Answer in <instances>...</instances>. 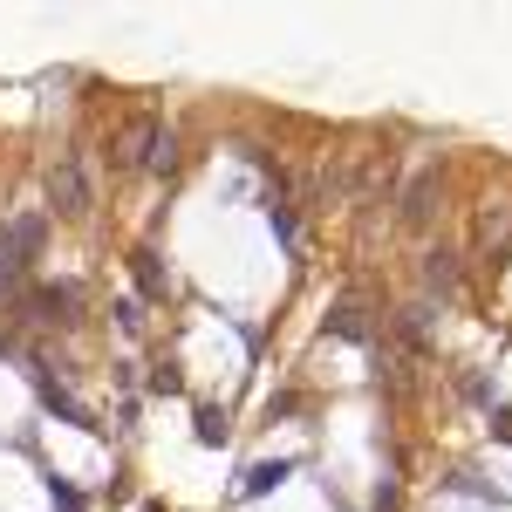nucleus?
<instances>
[{
	"mask_svg": "<svg viewBox=\"0 0 512 512\" xmlns=\"http://www.w3.org/2000/svg\"><path fill=\"white\" fill-rule=\"evenodd\" d=\"M41 239H48V219H41V212H21V219L0 233V287H14V280L35 267Z\"/></svg>",
	"mask_w": 512,
	"mask_h": 512,
	"instance_id": "obj_1",
	"label": "nucleus"
},
{
	"mask_svg": "<svg viewBox=\"0 0 512 512\" xmlns=\"http://www.w3.org/2000/svg\"><path fill=\"white\" fill-rule=\"evenodd\" d=\"M117 164H171V130L158 117H137L117 137Z\"/></svg>",
	"mask_w": 512,
	"mask_h": 512,
	"instance_id": "obj_2",
	"label": "nucleus"
},
{
	"mask_svg": "<svg viewBox=\"0 0 512 512\" xmlns=\"http://www.w3.org/2000/svg\"><path fill=\"white\" fill-rule=\"evenodd\" d=\"M198 444H226V417L219 410H198Z\"/></svg>",
	"mask_w": 512,
	"mask_h": 512,
	"instance_id": "obj_9",
	"label": "nucleus"
},
{
	"mask_svg": "<svg viewBox=\"0 0 512 512\" xmlns=\"http://www.w3.org/2000/svg\"><path fill=\"white\" fill-rule=\"evenodd\" d=\"M48 205L62 212V219H82L89 212V178H82V158H62L48 171Z\"/></svg>",
	"mask_w": 512,
	"mask_h": 512,
	"instance_id": "obj_3",
	"label": "nucleus"
},
{
	"mask_svg": "<svg viewBox=\"0 0 512 512\" xmlns=\"http://www.w3.org/2000/svg\"><path fill=\"white\" fill-rule=\"evenodd\" d=\"M294 472V465H287V458H274V465H253V472H246V485H239V492H246V499H260V492H274L280 478Z\"/></svg>",
	"mask_w": 512,
	"mask_h": 512,
	"instance_id": "obj_6",
	"label": "nucleus"
},
{
	"mask_svg": "<svg viewBox=\"0 0 512 512\" xmlns=\"http://www.w3.org/2000/svg\"><path fill=\"white\" fill-rule=\"evenodd\" d=\"M499 437H506V444H512V410H499Z\"/></svg>",
	"mask_w": 512,
	"mask_h": 512,
	"instance_id": "obj_13",
	"label": "nucleus"
},
{
	"mask_svg": "<svg viewBox=\"0 0 512 512\" xmlns=\"http://www.w3.org/2000/svg\"><path fill=\"white\" fill-rule=\"evenodd\" d=\"M424 280L451 294V287H458V267H451V253H431V267H424Z\"/></svg>",
	"mask_w": 512,
	"mask_h": 512,
	"instance_id": "obj_8",
	"label": "nucleus"
},
{
	"mask_svg": "<svg viewBox=\"0 0 512 512\" xmlns=\"http://www.w3.org/2000/svg\"><path fill=\"white\" fill-rule=\"evenodd\" d=\"M130 267H137V280H144V294H164V287H171V274L158 267V253H137Z\"/></svg>",
	"mask_w": 512,
	"mask_h": 512,
	"instance_id": "obj_7",
	"label": "nucleus"
},
{
	"mask_svg": "<svg viewBox=\"0 0 512 512\" xmlns=\"http://www.w3.org/2000/svg\"><path fill=\"white\" fill-rule=\"evenodd\" d=\"M48 492H55V506H62V512H82V499L69 492V485H62V478H48Z\"/></svg>",
	"mask_w": 512,
	"mask_h": 512,
	"instance_id": "obj_12",
	"label": "nucleus"
},
{
	"mask_svg": "<svg viewBox=\"0 0 512 512\" xmlns=\"http://www.w3.org/2000/svg\"><path fill=\"white\" fill-rule=\"evenodd\" d=\"M35 321H76V287H35Z\"/></svg>",
	"mask_w": 512,
	"mask_h": 512,
	"instance_id": "obj_5",
	"label": "nucleus"
},
{
	"mask_svg": "<svg viewBox=\"0 0 512 512\" xmlns=\"http://www.w3.org/2000/svg\"><path fill=\"white\" fill-rule=\"evenodd\" d=\"M117 328H123V335H137V328H144V315H137V301H117Z\"/></svg>",
	"mask_w": 512,
	"mask_h": 512,
	"instance_id": "obj_11",
	"label": "nucleus"
},
{
	"mask_svg": "<svg viewBox=\"0 0 512 512\" xmlns=\"http://www.w3.org/2000/svg\"><path fill=\"white\" fill-rule=\"evenodd\" d=\"M335 335H349V342H362V321H355V308H335V321H328Z\"/></svg>",
	"mask_w": 512,
	"mask_h": 512,
	"instance_id": "obj_10",
	"label": "nucleus"
},
{
	"mask_svg": "<svg viewBox=\"0 0 512 512\" xmlns=\"http://www.w3.org/2000/svg\"><path fill=\"white\" fill-rule=\"evenodd\" d=\"M35 390H41V403H48V410H55V417H69V424H82V431H103V424H96V417H89V410H82L76 396H69V390H55V383H48V376H35Z\"/></svg>",
	"mask_w": 512,
	"mask_h": 512,
	"instance_id": "obj_4",
	"label": "nucleus"
}]
</instances>
